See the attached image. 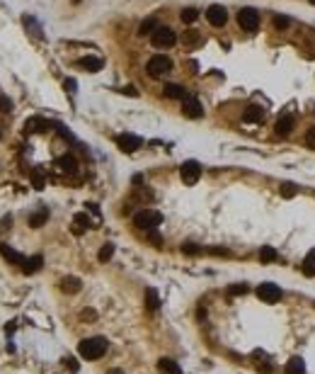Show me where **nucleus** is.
Wrapping results in <instances>:
<instances>
[{"label":"nucleus","mask_w":315,"mask_h":374,"mask_svg":"<svg viewBox=\"0 0 315 374\" xmlns=\"http://www.w3.org/2000/svg\"><path fill=\"white\" fill-rule=\"evenodd\" d=\"M65 88L73 93V90H75V80H65Z\"/></svg>","instance_id":"41"},{"label":"nucleus","mask_w":315,"mask_h":374,"mask_svg":"<svg viewBox=\"0 0 315 374\" xmlns=\"http://www.w3.org/2000/svg\"><path fill=\"white\" fill-rule=\"evenodd\" d=\"M78 352H80V357H85V360H100L105 352H107V340L105 338H85L80 345H78Z\"/></svg>","instance_id":"1"},{"label":"nucleus","mask_w":315,"mask_h":374,"mask_svg":"<svg viewBox=\"0 0 315 374\" xmlns=\"http://www.w3.org/2000/svg\"><path fill=\"white\" fill-rule=\"evenodd\" d=\"M201 42H204V37H201L196 29H189V32L182 34V44H185V47H199Z\"/></svg>","instance_id":"23"},{"label":"nucleus","mask_w":315,"mask_h":374,"mask_svg":"<svg viewBox=\"0 0 315 374\" xmlns=\"http://www.w3.org/2000/svg\"><path fill=\"white\" fill-rule=\"evenodd\" d=\"M146 306H148L150 311H155V309L160 306V302H158V294H155V289H148V292H146Z\"/></svg>","instance_id":"27"},{"label":"nucleus","mask_w":315,"mask_h":374,"mask_svg":"<svg viewBox=\"0 0 315 374\" xmlns=\"http://www.w3.org/2000/svg\"><path fill=\"white\" fill-rule=\"evenodd\" d=\"M281 194H284V197H294V194H296V189H294V185H289V183H286V185H281Z\"/></svg>","instance_id":"36"},{"label":"nucleus","mask_w":315,"mask_h":374,"mask_svg":"<svg viewBox=\"0 0 315 374\" xmlns=\"http://www.w3.org/2000/svg\"><path fill=\"white\" fill-rule=\"evenodd\" d=\"M175 42H177V34H175L170 27H158V29L150 34V44H153L155 49H170V47H175Z\"/></svg>","instance_id":"3"},{"label":"nucleus","mask_w":315,"mask_h":374,"mask_svg":"<svg viewBox=\"0 0 315 374\" xmlns=\"http://www.w3.org/2000/svg\"><path fill=\"white\" fill-rule=\"evenodd\" d=\"M78 63H80V68H85L87 73H97V70H102V66H105L102 59H97V56H83Z\"/></svg>","instance_id":"12"},{"label":"nucleus","mask_w":315,"mask_h":374,"mask_svg":"<svg viewBox=\"0 0 315 374\" xmlns=\"http://www.w3.org/2000/svg\"><path fill=\"white\" fill-rule=\"evenodd\" d=\"M155 29H158L155 20H143V22H141V27H138V34H153Z\"/></svg>","instance_id":"29"},{"label":"nucleus","mask_w":315,"mask_h":374,"mask_svg":"<svg viewBox=\"0 0 315 374\" xmlns=\"http://www.w3.org/2000/svg\"><path fill=\"white\" fill-rule=\"evenodd\" d=\"M107 374H124V372H122V370H109Z\"/></svg>","instance_id":"42"},{"label":"nucleus","mask_w":315,"mask_h":374,"mask_svg":"<svg viewBox=\"0 0 315 374\" xmlns=\"http://www.w3.org/2000/svg\"><path fill=\"white\" fill-rule=\"evenodd\" d=\"M46 219H49V211H46V209H39L37 214L29 216V226H32V229H39V226L46 224Z\"/></svg>","instance_id":"24"},{"label":"nucleus","mask_w":315,"mask_h":374,"mask_svg":"<svg viewBox=\"0 0 315 374\" xmlns=\"http://www.w3.org/2000/svg\"><path fill=\"white\" fill-rule=\"evenodd\" d=\"M238 24L245 29V32H257L259 29V15L252 10V7H243L238 12Z\"/></svg>","instance_id":"6"},{"label":"nucleus","mask_w":315,"mask_h":374,"mask_svg":"<svg viewBox=\"0 0 315 374\" xmlns=\"http://www.w3.org/2000/svg\"><path fill=\"white\" fill-rule=\"evenodd\" d=\"M206 20H209L213 27H223V24L228 22V12H226L223 5H211V7L206 10Z\"/></svg>","instance_id":"8"},{"label":"nucleus","mask_w":315,"mask_h":374,"mask_svg":"<svg viewBox=\"0 0 315 374\" xmlns=\"http://www.w3.org/2000/svg\"><path fill=\"white\" fill-rule=\"evenodd\" d=\"M160 221H163V214L155 211V209H141V211H136V216H133V224H136L138 229H143V231L158 229Z\"/></svg>","instance_id":"2"},{"label":"nucleus","mask_w":315,"mask_h":374,"mask_svg":"<svg viewBox=\"0 0 315 374\" xmlns=\"http://www.w3.org/2000/svg\"><path fill=\"white\" fill-rule=\"evenodd\" d=\"M274 27H276V29H286V27H289V17L276 15V17H274Z\"/></svg>","instance_id":"34"},{"label":"nucleus","mask_w":315,"mask_h":374,"mask_svg":"<svg viewBox=\"0 0 315 374\" xmlns=\"http://www.w3.org/2000/svg\"><path fill=\"white\" fill-rule=\"evenodd\" d=\"M257 297H259L264 304H276V302L281 299V289H279V284H274V282H264V284L257 287Z\"/></svg>","instance_id":"5"},{"label":"nucleus","mask_w":315,"mask_h":374,"mask_svg":"<svg viewBox=\"0 0 315 374\" xmlns=\"http://www.w3.org/2000/svg\"><path fill=\"white\" fill-rule=\"evenodd\" d=\"M85 229H90L87 214H75V219H73V231H75V234H83Z\"/></svg>","instance_id":"25"},{"label":"nucleus","mask_w":315,"mask_h":374,"mask_svg":"<svg viewBox=\"0 0 315 374\" xmlns=\"http://www.w3.org/2000/svg\"><path fill=\"white\" fill-rule=\"evenodd\" d=\"M257 372H259V374H269V372H272V365H259V367H257Z\"/></svg>","instance_id":"39"},{"label":"nucleus","mask_w":315,"mask_h":374,"mask_svg":"<svg viewBox=\"0 0 315 374\" xmlns=\"http://www.w3.org/2000/svg\"><path fill=\"white\" fill-rule=\"evenodd\" d=\"M262 119H264V110H259V107H248L243 112V122H248V124H259Z\"/></svg>","instance_id":"14"},{"label":"nucleus","mask_w":315,"mask_h":374,"mask_svg":"<svg viewBox=\"0 0 315 374\" xmlns=\"http://www.w3.org/2000/svg\"><path fill=\"white\" fill-rule=\"evenodd\" d=\"M148 238H150V241H153L155 246H160V243H163V238H160V236L155 234V229H153V231H148Z\"/></svg>","instance_id":"37"},{"label":"nucleus","mask_w":315,"mask_h":374,"mask_svg":"<svg viewBox=\"0 0 315 374\" xmlns=\"http://www.w3.org/2000/svg\"><path fill=\"white\" fill-rule=\"evenodd\" d=\"M311 2H313V5H315V0H311Z\"/></svg>","instance_id":"43"},{"label":"nucleus","mask_w":315,"mask_h":374,"mask_svg":"<svg viewBox=\"0 0 315 374\" xmlns=\"http://www.w3.org/2000/svg\"><path fill=\"white\" fill-rule=\"evenodd\" d=\"M10 100H5V97H0V112H10Z\"/></svg>","instance_id":"38"},{"label":"nucleus","mask_w":315,"mask_h":374,"mask_svg":"<svg viewBox=\"0 0 315 374\" xmlns=\"http://www.w3.org/2000/svg\"><path fill=\"white\" fill-rule=\"evenodd\" d=\"M44 129H46V122L42 117H29L24 122V131H29V134H37V131H44Z\"/></svg>","instance_id":"21"},{"label":"nucleus","mask_w":315,"mask_h":374,"mask_svg":"<svg viewBox=\"0 0 315 374\" xmlns=\"http://www.w3.org/2000/svg\"><path fill=\"white\" fill-rule=\"evenodd\" d=\"M42 255H34V257H27L24 260V265H22V272L24 275H34V272H39L42 270Z\"/></svg>","instance_id":"16"},{"label":"nucleus","mask_w":315,"mask_h":374,"mask_svg":"<svg viewBox=\"0 0 315 374\" xmlns=\"http://www.w3.org/2000/svg\"><path fill=\"white\" fill-rule=\"evenodd\" d=\"M182 112L191 117V119H199L201 115H204V110H201V102L196 100V97H191V95H185L182 97Z\"/></svg>","instance_id":"9"},{"label":"nucleus","mask_w":315,"mask_h":374,"mask_svg":"<svg viewBox=\"0 0 315 374\" xmlns=\"http://www.w3.org/2000/svg\"><path fill=\"white\" fill-rule=\"evenodd\" d=\"M163 93H165V97H170V100H182V97L187 95L185 88L177 85V83H168V85L163 88Z\"/></svg>","instance_id":"15"},{"label":"nucleus","mask_w":315,"mask_h":374,"mask_svg":"<svg viewBox=\"0 0 315 374\" xmlns=\"http://www.w3.org/2000/svg\"><path fill=\"white\" fill-rule=\"evenodd\" d=\"M306 146H308V148H315V126H311V129L306 131Z\"/></svg>","instance_id":"33"},{"label":"nucleus","mask_w":315,"mask_h":374,"mask_svg":"<svg viewBox=\"0 0 315 374\" xmlns=\"http://www.w3.org/2000/svg\"><path fill=\"white\" fill-rule=\"evenodd\" d=\"M158 370L163 374H180V365H177L175 360H170V357H163V360L158 362Z\"/></svg>","instance_id":"20"},{"label":"nucleus","mask_w":315,"mask_h":374,"mask_svg":"<svg viewBox=\"0 0 315 374\" xmlns=\"http://www.w3.org/2000/svg\"><path fill=\"white\" fill-rule=\"evenodd\" d=\"M170 68H172V61H170L168 56H163V54L150 56V59H148V63H146V70H148V75H150V78H160V75L170 73Z\"/></svg>","instance_id":"4"},{"label":"nucleus","mask_w":315,"mask_h":374,"mask_svg":"<svg viewBox=\"0 0 315 374\" xmlns=\"http://www.w3.org/2000/svg\"><path fill=\"white\" fill-rule=\"evenodd\" d=\"M274 129H276V134H279V136H289V134H291V129H294V117H291V115L279 117Z\"/></svg>","instance_id":"13"},{"label":"nucleus","mask_w":315,"mask_h":374,"mask_svg":"<svg viewBox=\"0 0 315 374\" xmlns=\"http://www.w3.org/2000/svg\"><path fill=\"white\" fill-rule=\"evenodd\" d=\"M112 255H114V243H105L100 253H97V257H100V262H107V260H112Z\"/></svg>","instance_id":"26"},{"label":"nucleus","mask_w":315,"mask_h":374,"mask_svg":"<svg viewBox=\"0 0 315 374\" xmlns=\"http://www.w3.org/2000/svg\"><path fill=\"white\" fill-rule=\"evenodd\" d=\"M228 294H231V297H243V294H248V284H233V287L228 289Z\"/></svg>","instance_id":"31"},{"label":"nucleus","mask_w":315,"mask_h":374,"mask_svg":"<svg viewBox=\"0 0 315 374\" xmlns=\"http://www.w3.org/2000/svg\"><path fill=\"white\" fill-rule=\"evenodd\" d=\"M182 250H185V253H189V255H199V253H201V248H199L196 243H185V246H182Z\"/></svg>","instance_id":"35"},{"label":"nucleus","mask_w":315,"mask_h":374,"mask_svg":"<svg viewBox=\"0 0 315 374\" xmlns=\"http://www.w3.org/2000/svg\"><path fill=\"white\" fill-rule=\"evenodd\" d=\"M59 168H61L63 173H68V175H73L75 170H78V163H75V158L73 156H63V158H59V163H56Z\"/></svg>","instance_id":"22"},{"label":"nucleus","mask_w":315,"mask_h":374,"mask_svg":"<svg viewBox=\"0 0 315 374\" xmlns=\"http://www.w3.org/2000/svg\"><path fill=\"white\" fill-rule=\"evenodd\" d=\"M117 143H119V148H122L124 153H133L136 148H141V139L133 136V134H122V136L117 139Z\"/></svg>","instance_id":"10"},{"label":"nucleus","mask_w":315,"mask_h":374,"mask_svg":"<svg viewBox=\"0 0 315 374\" xmlns=\"http://www.w3.org/2000/svg\"><path fill=\"white\" fill-rule=\"evenodd\" d=\"M286 374H306V362L303 357H291L286 362Z\"/></svg>","instance_id":"18"},{"label":"nucleus","mask_w":315,"mask_h":374,"mask_svg":"<svg viewBox=\"0 0 315 374\" xmlns=\"http://www.w3.org/2000/svg\"><path fill=\"white\" fill-rule=\"evenodd\" d=\"M32 183H34L37 189H42V187H44V175H42L39 170H34V173H32Z\"/></svg>","instance_id":"32"},{"label":"nucleus","mask_w":315,"mask_h":374,"mask_svg":"<svg viewBox=\"0 0 315 374\" xmlns=\"http://www.w3.org/2000/svg\"><path fill=\"white\" fill-rule=\"evenodd\" d=\"M61 289L65 294H78V292H80V280H78V277H63Z\"/></svg>","instance_id":"19"},{"label":"nucleus","mask_w":315,"mask_h":374,"mask_svg":"<svg viewBox=\"0 0 315 374\" xmlns=\"http://www.w3.org/2000/svg\"><path fill=\"white\" fill-rule=\"evenodd\" d=\"M180 17H182V22H194V20H196V17H199V12H196V10H194V7H185V10H182V15H180Z\"/></svg>","instance_id":"30"},{"label":"nucleus","mask_w":315,"mask_h":374,"mask_svg":"<svg viewBox=\"0 0 315 374\" xmlns=\"http://www.w3.org/2000/svg\"><path fill=\"white\" fill-rule=\"evenodd\" d=\"M122 93H126V95H133V97H136V95H138V93H136V88H131V85H128V88H124V90H122Z\"/></svg>","instance_id":"40"},{"label":"nucleus","mask_w":315,"mask_h":374,"mask_svg":"<svg viewBox=\"0 0 315 374\" xmlns=\"http://www.w3.org/2000/svg\"><path fill=\"white\" fill-rule=\"evenodd\" d=\"M301 270H303V275H306V277H315V248L308 250V255L303 257Z\"/></svg>","instance_id":"17"},{"label":"nucleus","mask_w":315,"mask_h":374,"mask_svg":"<svg viewBox=\"0 0 315 374\" xmlns=\"http://www.w3.org/2000/svg\"><path fill=\"white\" fill-rule=\"evenodd\" d=\"M259 260L262 262H274L276 260V250L272 248V246H264V248L259 250Z\"/></svg>","instance_id":"28"},{"label":"nucleus","mask_w":315,"mask_h":374,"mask_svg":"<svg viewBox=\"0 0 315 374\" xmlns=\"http://www.w3.org/2000/svg\"><path fill=\"white\" fill-rule=\"evenodd\" d=\"M0 255H2L5 260H10L12 265H24V260H27V257H24L22 253H17V250H12V248H10V246H5V243L0 246Z\"/></svg>","instance_id":"11"},{"label":"nucleus","mask_w":315,"mask_h":374,"mask_svg":"<svg viewBox=\"0 0 315 374\" xmlns=\"http://www.w3.org/2000/svg\"><path fill=\"white\" fill-rule=\"evenodd\" d=\"M180 178H182V183L194 185V183L201 178V165H199L196 161H185L182 168H180Z\"/></svg>","instance_id":"7"}]
</instances>
